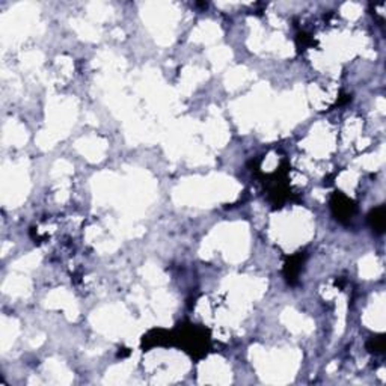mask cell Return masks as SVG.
<instances>
[{
    "label": "cell",
    "instance_id": "obj_1",
    "mask_svg": "<svg viewBox=\"0 0 386 386\" xmlns=\"http://www.w3.org/2000/svg\"><path fill=\"white\" fill-rule=\"evenodd\" d=\"M332 210H334V214L337 216L338 220H349L352 219L353 216V211H355V205L353 202L346 198L344 195L341 193H335L334 198H332Z\"/></svg>",
    "mask_w": 386,
    "mask_h": 386
},
{
    "label": "cell",
    "instance_id": "obj_2",
    "mask_svg": "<svg viewBox=\"0 0 386 386\" xmlns=\"http://www.w3.org/2000/svg\"><path fill=\"white\" fill-rule=\"evenodd\" d=\"M385 208L383 207H379L376 208L374 211H371L370 214V222H371V227L377 231V233H383L385 231Z\"/></svg>",
    "mask_w": 386,
    "mask_h": 386
},
{
    "label": "cell",
    "instance_id": "obj_3",
    "mask_svg": "<svg viewBox=\"0 0 386 386\" xmlns=\"http://www.w3.org/2000/svg\"><path fill=\"white\" fill-rule=\"evenodd\" d=\"M368 347L371 349V352H376V353H382L385 350V338L383 337H377V338H373L368 344Z\"/></svg>",
    "mask_w": 386,
    "mask_h": 386
}]
</instances>
